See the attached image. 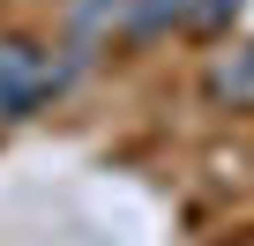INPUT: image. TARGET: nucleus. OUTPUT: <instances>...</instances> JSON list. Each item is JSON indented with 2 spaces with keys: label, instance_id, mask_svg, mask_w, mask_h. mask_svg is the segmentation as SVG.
I'll return each instance as SVG.
<instances>
[{
  "label": "nucleus",
  "instance_id": "f257e3e1",
  "mask_svg": "<svg viewBox=\"0 0 254 246\" xmlns=\"http://www.w3.org/2000/svg\"><path fill=\"white\" fill-rule=\"evenodd\" d=\"M60 67L38 38H0V119H30L45 97H53Z\"/></svg>",
  "mask_w": 254,
  "mask_h": 246
},
{
  "label": "nucleus",
  "instance_id": "f03ea898",
  "mask_svg": "<svg viewBox=\"0 0 254 246\" xmlns=\"http://www.w3.org/2000/svg\"><path fill=\"white\" fill-rule=\"evenodd\" d=\"M209 90L224 97V104H239V112H254V38L247 45H232L217 67H209Z\"/></svg>",
  "mask_w": 254,
  "mask_h": 246
}]
</instances>
